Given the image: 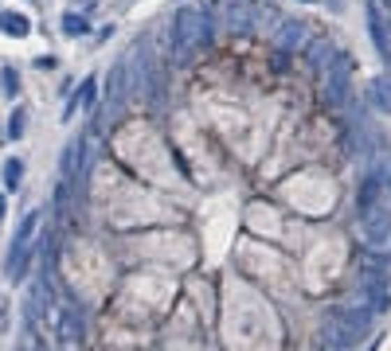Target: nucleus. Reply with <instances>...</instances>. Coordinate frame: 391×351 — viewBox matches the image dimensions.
Returning <instances> with one entry per match:
<instances>
[{
    "mask_svg": "<svg viewBox=\"0 0 391 351\" xmlns=\"http://www.w3.org/2000/svg\"><path fill=\"white\" fill-rule=\"evenodd\" d=\"M0 86H4V94H8V98L20 94V78H16V70H12V67L0 70Z\"/></svg>",
    "mask_w": 391,
    "mask_h": 351,
    "instance_id": "9d476101",
    "label": "nucleus"
},
{
    "mask_svg": "<svg viewBox=\"0 0 391 351\" xmlns=\"http://www.w3.org/2000/svg\"><path fill=\"white\" fill-rule=\"evenodd\" d=\"M360 238L371 250H383V246L391 242V211L383 203H376L371 211L360 214Z\"/></svg>",
    "mask_w": 391,
    "mask_h": 351,
    "instance_id": "7ed1b4c3",
    "label": "nucleus"
},
{
    "mask_svg": "<svg viewBox=\"0 0 391 351\" xmlns=\"http://www.w3.org/2000/svg\"><path fill=\"white\" fill-rule=\"evenodd\" d=\"M0 31H8V36L24 39L31 31V20L24 16V12H4V16H0Z\"/></svg>",
    "mask_w": 391,
    "mask_h": 351,
    "instance_id": "0eeeda50",
    "label": "nucleus"
},
{
    "mask_svg": "<svg viewBox=\"0 0 391 351\" xmlns=\"http://www.w3.org/2000/svg\"><path fill=\"white\" fill-rule=\"evenodd\" d=\"M24 121H28V114H24V109H16V114L8 117V136H12V141H20V136H24Z\"/></svg>",
    "mask_w": 391,
    "mask_h": 351,
    "instance_id": "9b49d317",
    "label": "nucleus"
},
{
    "mask_svg": "<svg viewBox=\"0 0 391 351\" xmlns=\"http://www.w3.org/2000/svg\"><path fill=\"white\" fill-rule=\"evenodd\" d=\"M59 343H67V348H75V343H82V336H87V320H82V312L75 309V304H63L59 309Z\"/></svg>",
    "mask_w": 391,
    "mask_h": 351,
    "instance_id": "20e7f679",
    "label": "nucleus"
},
{
    "mask_svg": "<svg viewBox=\"0 0 391 351\" xmlns=\"http://www.w3.org/2000/svg\"><path fill=\"white\" fill-rule=\"evenodd\" d=\"M20 184H24V160H20V156H12V160H4V187H8V192H16Z\"/></svg>",
    "mask_w": 391,
    "mask_h": 351,
    "instance_id": "1a4fd4ad",
    "label": "nucleus"
},
{
    "mask_svg": "<svg viewBox=\"0 0 391 351\" xmlns=\"http://www.w3.org/2000/svg\"><path fill=\"white\" fill-rule=\"evenodd\" d=\"M90 102H94V78H87V82L78 86V94L71 98V106H67V114H63V117H71L75 109H90Z\"/></svg>",
    "mask_w": 391,
    "mask_h": 351,
    "instance_id": "6e6552de",
    "label": "nucleus"
},
{
    "mask_svg": "<svg viewBox=\"0 0 391 351\" xmlns=\"http://www.w3.org/2000/svg\"><path fill=\"white\" fill-rule=\"evenodd\" d=\"M36 231H39V211H28L24 223H20V231H16V238H12V246H8V265H4V277H8V281H20L24 270H28Z\"/></svg>",
    "mask_w": 391,
    "mask_h": 351,
    "instance_id": "f03ea898",
    "label": "nucleus"
},
{
    "mask_svg": "<svg viewBox=\"0 0 391 351\" xmlns=\"http://www.w3.org/2000/svg\"><path fill=\"white\" fill-rule=\"evenodd\" d=\"M63 31H67V36H82V31H87V20L82 16H63Z\"/></svg>",
    "mask_w": 391,
    "mask_h": 351,
    "instance_id": "f8f14e48",
    "label": "nucleus"
},
{
    "mask_svg": "<svg viewBox=\"0 0 391 351\" xmlns=\"http://www.w3.org/2000/svg\"><path fill=\"white\" fill-rule=\"evenodd\" d=\"M207 39H212V28H207V16L196 8H180L172 20V43L180 55H188L192 47H204Z\"/></svg>",
    "mask_w": 391,
    "mask_h": 351,
    "instance_id": "f257e3e1",
    "label": "nucleus"
},
{
    "mask_svg": "<svg viewBox=\"0 0 391 351\" xmlns=\"http://www.w3.org/2000/svg\"><path fill=\"white\" fill-rule=\"evenodd\" d=\"M368 98H371V106L380 109V114H391V78H371V86H368Z\"/></svg>",
    "mask_w": 391,
    "mask_h": 351,
    "instance_id": "39448f33",
    "label": "nucleus"
},
{
    "mask_svg": "<svg viewBox=\"0 0 391 351\" xmlns=\"http://www.w3.org/2000/svg\"><path fill=\"white\" fill-rule=\"evenodd\" d=\"M368 31H371V39H376L380 55H391V47H388V31H383V16H380V8H376V4H368Z\"/></svg>",
    "mask_w": 391,
    "mask_h": 351,
    "instance_id": "423d86ee",
    "label": "nucleus"
}]
</instances>
